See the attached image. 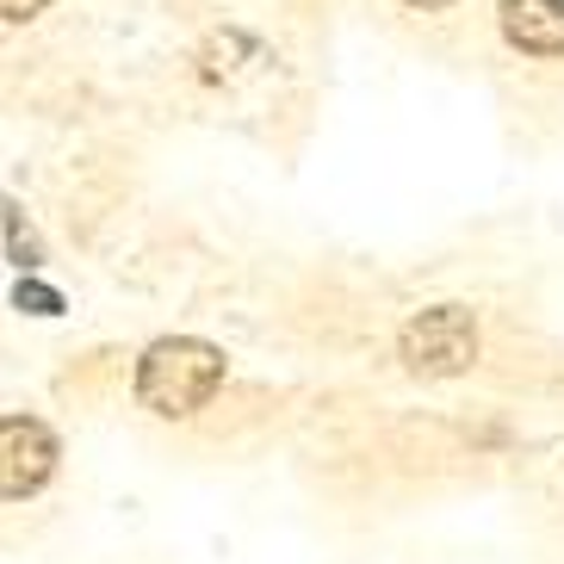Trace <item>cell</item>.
I'll return each mask as SVG.
<instances>
[{
    "mask_svg": "<svg viewBox=\"0 0 564 564\" xmlns=\"http://www.w3.org/2000/svg\"><path fill=\"white\" fill-rule=\"evenodd\" d=\"M224 384V354L199 335H167L137 360V403L155 415H193L217 398Z\"/></svg>",
    "mask_w": 564,
    "mask_h": 564,
    "instance_id": "1",
    "label": "cell"
},
{
    "mask_svg": "<svg viewBox=\"0 0 564 564\" xmlns=\"http://www.w3.org/2000/svg\"><path fill=\"white\" fill-rule=\"evenodd\" d=\"M398 360L415 379H453L478 360V323L465 304H434L398 329Z\"/></svg>",
    "mask_w": 564,
    "mask_h": 564,
    "instance_id": "2",
    "label": "cell"
},
{
    "mask_svg": "<svg viewBox=\"0 0 564 564\" xmlns=\"http://www.w3.org/2000/svg\"><path fill=\"white\" fill-rule=\"evenodd\" d=\"M56 471V434L37 415H7L0 422V490L7 502L37 497Z\"/></svg>",
    "mask_w": 564,
    "mask_h": 564,
    "instance_id": "3",
    "label": "cell"
},
{
    "mask_svg": "<svg viewBox=\"0 0 564 564\" xmlns=\"http://www.w3.org/2000/svg\"><path fill=\"white\" fill-rule=\"evenodd\" d=\"M497 19L521 56H564V0H502Z\"/></svg>",
    "mask_w": 564,
    "mask_h": 564,
    "instance_id": "4",
    "label": "cell"
},
{
    "mask_svg": "<svg viewBox=\"0 0 564 564\" xmlns=\"http://www.w3.org/2000/svg\"><path fill=\"white\" fill-rule=\"evenodd\" d=\"M7 249H13V267H37V261H44V254H37V242L19 230V205H7Z\"/></svg>",
    "mask_w": 564,
    "mask_h": 564,
    "instance_id": "5",
    "label": "cell"
},
{
    "mask_svg": "<svg viewBox=\"0 0 564 564\" xmlns=\"http://www.w3.org/2000/svg\"><path fill=\"white\" fill-rule=\"evenodd\" d=\"M13 304H19V311H37V316H56V311H63V299H56L51 285H32V280H19Z\"/></svg>",
    "mask_w": 564,
    "mask_h": 564,
    "instance_id": "6",
    "label": "cell"
},
{
    "mask_svg": "<svg viewBox=\"0 0 564 564\" xmlns=\"http://www.w3.org/2000/svg\"><path fill=\"white\" fill-rule=\"evenodd\" d=\"M44 7H51V0H0V13L13 19V25L19 19H32V13H44Z\"/></svg>",
    "mask_w": 564,
    "mask_h": 564,
    "instance_id": "7",
    "label": "cell"
},
{
    "mask_svg": "<svg viewBox=\"0 0 564 564\" xmlns=\"http://www.w3.org/2000/svg\"><path fill=\"white\" fill-rule=\"evenodd\" d=\"M410 7H422V13H434V7H453V0H410Z\"/></svg>",
    "mask_w": 564,
    "mask_h": 564,
    "instance_id": "8",
    "label": "cell"
}]
</instances>
